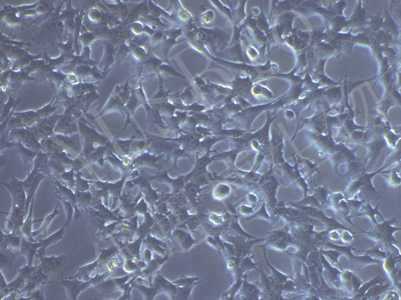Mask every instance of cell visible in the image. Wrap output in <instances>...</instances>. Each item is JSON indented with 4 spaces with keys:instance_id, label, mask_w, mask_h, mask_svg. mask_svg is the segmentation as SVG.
<instances>
[{
    "instance_id": "obj_4",
    "label": "cell",
    "mask_w": 401,
    "mask_h": 300,
    "mask_svg": "<svg viewBox=\"0 0 401 300\" xmlns=\"http://www.w3.org/2000/svg\"><path fill=\"white\" fill-rule=\"evenodd\" d=\"M153 285L157 288L158 293H164L170 296V298L175 299L177 294V286L170 283L160 273H158L155 277Z\"/></svg>"
},
{
    "instance_id": "obj_1",
    "label": "cell",
    "mask_w": 401,
    "mask_h": 300,
    "mask_svg": "<svg viewBox=\"0 0 401 300\" xmlns=\"http://www.w3.org/2000/svg\"><path fill=\"white\" fill-rule=\"evenodd\" d=\"M109 275L110 274L108 272L98 274L91 279H89L88 281H81L77 278H69V277L65 279L62 278L59 280V283L65 288L66 293H67V298L72 299V300H76L79 297L80 292H82L89 286H93V285L97 286L100 282L108 278Z\"/></svg>"
},
{
    "instance_id": "obj_6",
    "label": "cell",
    "mask_w": 401,
    "mask_h": 300,
    "mask_svg": "<svg viewBox=\"0 0 401 300\" xmlns=\"http://www.w3.org/2000/svg\"><path fill=\"white\" fill-rule=\"evenodd\" d=\"M14 147H15V149L17 150V152H18V154L20 155V157H22L23 161H25V165H26V167H27H27H28L27 164H28L29 162H31L33 157L36 155V153L33 152L32 150H29V149L26 148L21 143H18V142H16V143L14 144Z\"/></svg>"
},
{
    "instance_id": "obj_3",
    "label": "cell",
    "mask_w": 401,
    "mask_h": 300,
    "mask_svg": "<svg viewBox=\"0 0 401 300\" xmlns=\"http://www.w3.org/2000/svg\"><path fill=\"white\" fill-rule=\"evenodd\" d=\"M39 248H40L39 241H29V240L22 238L19 254L25 255L27 257V265H32L33 259L36 256Z\"/></svg>"
},
{
    "instance_id": "obj_5",
    "label": "cell",
    "mask_w": 401,
    "mask_h": 300,
    "mask_svg": "<svg viewBox=\"0 0 401 300\" xmlns=\"http://www.w3.org/2000/svg\"><path fill=\"white\" fill-rule=\"evenodd\" d=\"M133 288L135 287L136 289H138V291L143 295V298L147 299V300H151L154 299L156 294H158V290L157 288L152 284V285H146V284H140L137 283L135 281L133 282Z\"/></svg>"
},
{
    "instance_id": "obj_7",
    "label": "cell",
    "mask_w": 401,
    "mask_h": 300,
    "mask_svg": "<svg viewBox=\"0 0 401 300\" xmlns=\"http://www.w3.org/2000/svg\"><path fill=\"white\" fill-rule=\"evenodd\" d=\"M57 214H58V209H57V207H56V208L54 209V211L45 218V220H44V222H43L41 228H40L39 230H37V231H34V232H33L34 238H36V236H37L38 234H41V233L44 234V235L46 234V231H47V229H49V227H50V225H51V222L53 220V218H54Z\"/></svg>"
},
{
    "instance_id": "obj_8",
    "label": "cell",
    "mask_w": 401,
    "mask_h": 300,
    "mask_svg": "<svg viewBox=\"0 0 401 300\" xmlns=\"http://www.w3.org/2000/svg\"><path fill=\"white\" fill-rule=\"evenodd\" d=\"M198 278H182L177 281H175V285L179 286H193L195 281H198Z\"/></svg>"
},
{
    "instance_id": "obj_2",
    "label": "cell",
    "mask_w": 401,
    "mask_h": 300,
    "mask_svg": "<svg viewBox=\"0 0 401 300\" xmlns=\"http://www.w3.org/2000/svg\"><path fill=\"white\" fill-rule=\"evenodd\" d=\"M37 258L40 260V264L38 265L39 269L45 274L49 276L50 278H55L58 277L61 273V269L63 266V262L65 261L66 257L65 255H52V256H37Z\"/></svg>"
}]
</instances>
